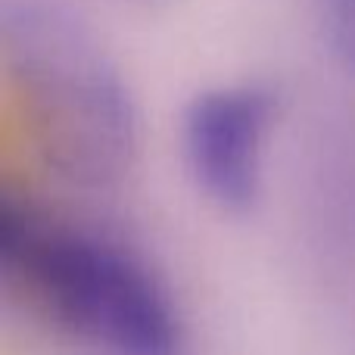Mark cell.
<instances>
[{
  "label": "cell",
  "mask_w": 355,
  "mask_h": 355,
  "mask_svg": "<svg viewBox=\"0 0 355 355\" xmlns=\"http://www.w3.org/2000/svg\"><path fill=\"white\" fill-rule=\"evenodd\" d=\"M0 60L47 172L72 190L122 184L141 110L119 60L62 0H0Z\"/></svg>",
  "instance_id": "obj_1"
},
{
  "label": "cell",
  "mask_w": 355,
  "mask_h": 355,
  "mask_svg": "<svg viewBox=\"0 0 355 355\" xmlns=\"http://www.w3.org/2000/svg\"><path fill=\"white\" fill-rule=\"evenodd\" d=\"M277 97L262 85L237 81L200 91L181 116V156L193 187L215 209H256L268 175Z\"/></svg>",
  "instance_id": "obj_3"
},
{
  "label": "cell",
  "mask_w": 355,
  "mask_h": 355,
  "mask_svg": "<svg viewBox=\"0 0 355 355\" xmlns=\"http://www.w3.org/2000/svg\"><path fill=\"white\" fill-rule=\"evenodd\" d=\"M0 277L53 327L110 355H181L184 318L128 243L31 200H0Z\"/></svg>",
  "instance_id": "obj_2"
},
{
  "label": "cell",
  "mask_w": 355,
  "mask_h": 355,
  "mask_svg": "<svg viewBox=\"0 0 355 355\" xmlns=\"http://www.w3.org/2000/svg\"><path fill=\"white\" fill-rule=\"evenodd\" d=\"M321 22L337 60L355 72V0H321Z\"/></svg>",
  "instance_id": "obj_4"
}]
</instances>
